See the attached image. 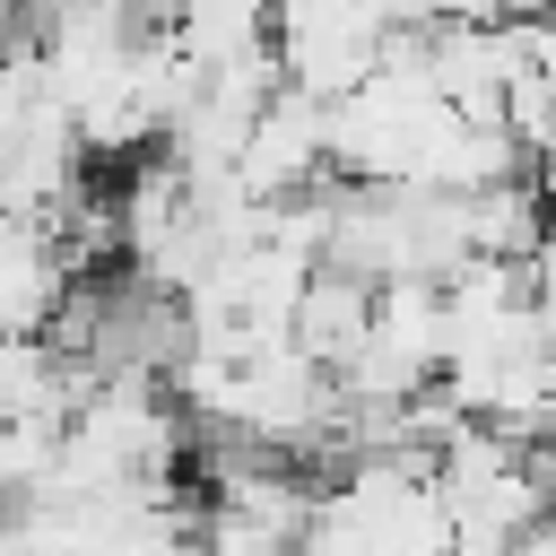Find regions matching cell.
<instances>
[{
  "label": "cell",
  "mask_w": 556,
  "mask_h": 556,
  "mask_svg": "<svg viewBox=\"0 0 556 556\" xmlns=\"http://www.w3.org/2000/svg\"><path fill=\"white\" fill-rule=\"evenodd\" d=\"M304 556H452V513L426 460H348L313 495Z\"/></svg>",
  "instance_id": "6da1fadb"
},
{
  "label": "cell",
  "mask_w": 556,
  "mask_h": 556,
  "mask_svg": "<svg viewBox=\"0 0 556 556\" xmlns=\"http://www.w3.org/2000/svg\"><path fill=\"white\" fill-rule=\"evenodd\" d=\"M504 9H547V0H504Z\"/></svg>",
  "instance_id": "5b68a950"
},
{
  "label": "cell",
  "mask_w": 556,
  "mask_h": 556,
  "mask_svg": "<svg viewBox=\"0 0 556 556\" xmlns=\"http://www.w3.org/2000/svg\"><path fill=\"white\" fill-rule=\"evenodd\" d=\"M78 269L43 217H0V339H52Z\"/></svg>",
  "instance_id": "3957f363"
},
{
  "label": "cell",
  "mask_w": 556,
  "mask_h": 556,
  "mask_svg": "<svg viewBox=\"0 0 556 556\" xmlns=\"http://www.w3.org/2000/svg\"><path fill=\"white\" fill-rule=\"evenodd\" d=\"M365 330H374V278H356V269H321V278L304 287L295 348H304L313 365L348 374V365H356V348H365Z\"/></svg>",
  "instance_id": "277c9868"
},
{
  "label": "cell",
  "mask_w": 556,
  "mask_h": 556,
  "mask_svg": "<svg viewBox=\"0 0 556 556\" xmlns=\"http://www.w3.org/2000/svg\"><path fill=\"white\" fill-rule=\"evenodd\" d=\"M252 200H295L313 182H330V104L304 96L295 78L261 104L252 122V148H243V174H235Z\"/></svg>",
  "instance_id": "7a4b0ae2"
}]
</instances>
